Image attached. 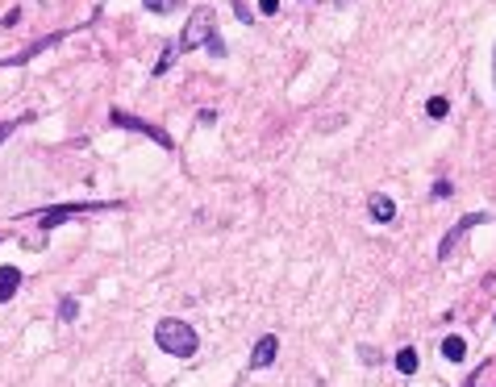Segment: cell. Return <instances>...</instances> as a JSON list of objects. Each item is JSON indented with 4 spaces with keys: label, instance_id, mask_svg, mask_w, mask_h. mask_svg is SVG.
<instances>
[{
    "label": "cell",
    "instance_id": "obj_1",
    "mask_svg": "<svg viewBox=\"0 0 496 387\" xmlns=\"http://www.w3.org/2000/svg\"><path fill=\"white\" fill-rule=\"evenodd\" d=\"M155 345H159L163 354H171V358H192V354L200 350V338H196V329H192L188 321L163 317V321L155 325Z\"/></svg>",
    "mask_w": 496,
    "mask_h": 387
},
{
    "label": "cell",
    "instance_id": "obj_2",
    "mask_svg": "<svg viewBox=\"0 0 496 387\" xmlns=\"http://www.w3.org/2000/svg\"><path fill=\"white\" fill-rule=\"evenodd\" d=\"M213 34H217V13H213V4H196L176 46H180V54H192L196 46H209Z\"/></svg>",
    "mask_w": 496,
    "mask_h": 387
},
{
    "label": "cell",
    "instance_id": "obj_3",
    "mask_svg": "<svg viewBox=\"0 0 496 387\" xmlns=\"http://www.w3.org/2000/svg\"><path fill=\"white\" fill-rule=\"evenodd\" d=\"M100 209H113V200H75V204H54V209H42V213H38V225L50 233V229H59V225H63V221H71V216L100 213Z\"/></svg>",
    "mask_w": 496,
    "mask_h": 387
},
{
    "label": "cell",
    "instance_id": "obj_4",
    "mask_svg": "<svg viewBox=\"0 0 496 387\" xmlns=\"http://www.w3.org/2000/svg\"><path fill=\"white\" fill-rule=\"evenodd\" d=\"M109 121H113V125H117V129H134V133H142V137H150V142H159L163 150H171V146H176V142H171V133H163V129H159V125H150V121H142V117H134V113H117V109H113V113H109Z\"/></svg>",
    "mask_w": 496,
    "mask_h": 387
},
{
    "label": "cell",
    "instance_id": "obj_5",
    "mask_svg": "<svg viewBox=\"0 0 496 387\" xmlns=\"http://www.w3.org/2000/svg\"><path fill=\"white\" fill-rule=\"evenodd\" d=\"M484 221H492V216H488V213H467V216H463V221L454 225L451 233H447V238L438 242V262H447V258H451V250L459 246V238H463V233H467L471 225H484Z\"/></svg>",
    "mask_w": 496,
    "mask_h": 387
},
{
    "label": "cell",
    "instance_id": "obj_6",
    "mask_svg": "<svg viewBox=\"0 0 496 387\" xmlns=\"http://www.w3.org/2000/svg\"><path fill=\"white\" fill-rule=\"evenodd\" d=\"M275 354H279V338L275 333H263L255 350H250V371H267L271 362H275Z\"/></svg>",
    "mask_w": 496,
    "mask_h": 387
},
{
    "label": "cell",
    "instance_id": "obj_7",
    "mask_svg": "<svg viewBox=\"0 0 496 387\" xmlns=\"http://www.w3.org/2000/svg\"><path fill=\"white\" fill-rule=\"evenodd\" d=\"M367 213H371V221H380V225H388V221H397V204H392V196H384V192H375V196L367 200Z\"/></svg>",
    "mask_w": 496,
    "mask_h": 387
},
{
    "label": "cell",
    "instance_id": "obj_8",
    "mask_svg": "<svg viewBox=\"0 0 496 387\" xmlns=\"http://www.w3.org/2000/svg\"><path fill=\"white\" fill-rule=\"evenodd\" d=\"M59 38H63V34H50V38H42V42H34V46H30V50H21V54H13V59H0V67H25V63H30L34 54H42L46 46H54V42H59Z\"/></svg>",
    "mask_w": 496,
    "mask_h": 387
},
{
    "label": "cell",
    "instance_id": "obj_9",
    "mask_svg": "<svg viewBox=\"0 0 496 387\" xmlns=\"http://www.w3.org/2000/svg\"><path fill=\"white\" fill-rule=\"evenodd\" d=\"M21 288V266H0V304H8Z\"/></svg>",
    "mask_w": 496,
    "mask_h": 387
},
{
    "label": "cell",
    "instance_id": "obj_10",
    "mask_svg": "<svg viewBox=\"0 0 496 387\" xmlns=\"http://www.w3.org/2000/svg\"><path fill=\"white\" fill-rule=\"evenodd\" d=\"M463 354H467V342H463L459 333L442 338V358H447V362H463Z\"/></svg>",
    "mask_w": 496,
    "mask_h": 387
},
{
    "label": "cell",
    "instance_id": "obj_11",
    "mask_svg": "<svg viewBox=\"0 0 496 387\" xmlns=\"http://www.w3.org/2000/svg\"><path fill=\"white\" fill-rule=\"evenodd\" d=\"M417 367H421L417 350H413V345H405V350L397 354V371H401V375H417Z\"/></svg>",
    "mask_w": 496,
    "mask_h": 387
},
{
    "label": "cell",
    "instance_id": "obj_12",
    "mask_svg": "<svg viewBox=\"0 0 496 387\" xmlns=\"http://www.w3.org/2000/svg\"><path fill=\"white\" fill-rule=\"evenodd\" d=\"M75 317H80V300H75V296H63V300H59V321L71 325Z\"/></svg>",
    "mask_w": 496,
    "mask_h": 387
},
{
    "label": "cell",
    "instance_id": "obj_13",
    "mask_svg": "<svg viewBox=\"0 0 496 387\" xmlns=\"http://www.w3.org/2000/svg\"><path fill=\"white\" fill-rule=\"evenodd\" d=\"M176 54H180V46H167V50L159 54V63H155L150 71H155V75H167V71H171V63H176Z\"/></svg>",
    "mask_w": 496,
    "mask_h": 387
},
{
    "label": "cell",
    "instance_id": "obj_14",
    "mask_svg": "<svg viewBox=\"0 0 496 387\" xmlns=\"http://www.w3.org/2000/svg\"><path fill=\"white\" fill-rule=\"evenodd\" d=\"M425 113H430L434 121H442V117L451 113V104H447V96H430V104H425Z\"/></svg>",
    "mask_w": 496,
    "mask_h": 387
},
{
    "label": "cell",
    "instance_id": "obj_15",
    "mask_svg": "<svg viewBox=\"0 0 496 387\" xmlns=\"http://www.w3.org/2000/svg\"><path fill=\"white\" fill-rule=\"evenodd\" d=\"M142 4H146L150 13H171V8H176L180 0H142Z\"/></svg>",
    "mask_w": 496,
    "mask_h": 387
},
{
    "label": "cell",
    "instance_id": "obj_16",
    "mask_svg": "<svg viewBox=\"0 0 496 387\" xmlns=\"http://www.w3.org/2000/svg\"><path fill=\"white\" fill-rule=\"evenodd\" d=\"M21 121H30V117H21ZM21 121H0V146H4V142L17 133V125H21Z\"/></svg>",
    "mask_w": 496,
    "mask_h": 387
},
{
    "label": "cell",
    "instance_id": "obj_17",
    "mask_svg": "<svg viewBox=\"0 0 496 387\" xmlns=\"http://www.w3.org/2000/svg\"><path fill=\"white\" fill-rule=\"evenodd\" d=\"M209 54H213V59H226V42H222V38H217V34H213V38H209Z\"/></svg>",
    "mask_w": 496,
    "mask_h": 387
},
{
    "label": "cell",
    "instance_id": "obj_18",
    "mask_svg": "<svg viewBox=\"0 0 496 387\" xmlns=\"http://www.w3.org/2000/svg\"><path fill=\"white\" fill-rule=\"evenodd\" d=\"M234 17H238V21H242V25H250V8H246V4H242V0H234Z\"/></svg>",
    "mask_w": 496,
    "mask_h": 387
},
{
    "label": "cell",
    "instance_id": "obj_19",
    "mask_svg": "<svg viewBox=\"0 0 496 387\" xmlns=\"http://www.w3.org/2000/svg\"><path fill=\"white\" fill-rule=\"evenodd\" d=\"M259 8H263L267 17H275V13H279V0H259Z\"/></svg>",
    "mask_w": 496,
    "mask_h": 387
},
{
    "label": "cell",
    "instance_id": "obj_20",
    "mask_svg": "<svg viewBox=\"0 0 496 387\" xmlns=\"http://www.w3.org/2000/svg\"><path fill=\"white\" fill-rule=\"evenodd\" d=\"M447 192H451V183H447V179H438V183H434V200H442Z\"/></svg>",
    "mask_w": 496,
    "mask_h": 387
},
{
    "label": "cell",
    "instance_id": "obj_21",
    "mask_svg": "<svg viewBox=\"0 0 496 387\" xmlns=\"http://www.w3.org/2000/svg\"><path fill=\"white\" fill-rule=\"evenodd\" d=\"M492 80H496V46H492Z\"/></svg>",
    "mask_w": 496,
    "mask_h": 387
},
{
    "label": "cell",
    "instance_id": "obj_22",
    "mask_svg": "<svg viewBox=\"0 0 496 387\" xmlns=\"http://www.w3.org/2000/svg\"><path fill=\"white\" fill-rule=\"evenodd\" d=\"M0 242H4V233H0Z\"/></svg>",
    "mask_w": 496,
    "mask_h": 387
},
{
    "label": "cell",
    "instance_id": "obj_23",
    "mask_svg": "<svg viewBox=\"0 0 496 387\" xmlns=\"http://www.w3.org/2000/svg\"><path fill=\"white\" fill-rule=\"evenodd\" d=\"M338 4H346V0H338Z\"/></svg>",
    "mask_w": 496,
    "mask_h": 387
}]
</instances>
